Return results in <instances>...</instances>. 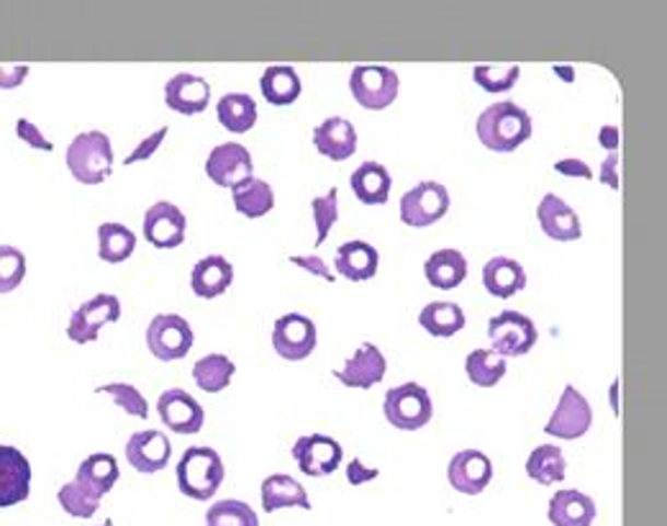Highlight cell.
Here are the masks:
<instances>
[{"label": "cell", "instance_id": "cell-26", "mask_svg": "<svg viewBox=\"0 0 667 526\" xmlns=\"http://www.w3.org/2000/svg\"><path fill=\"white\" fill-rule=\"evenodd\" d=\"M547 516L552 526H590L596 522V501L581 491L562 488L550 499Z\"/></svg>", "mask_w": 667, "mask_h": 526}, {"label": "cell", "instance_id": "cell-46", "mask_svg": "<svg viewBox=\"0 0 667 526\" xmlns=\"http://www.w3.org/2000/svg\"><path fill=\"white\" fill-rule=\"evenodd\" d=\"M167 126H162V129H157L154 131L152 137H144V142L137 147V150H133L129 157L124 160V165H137V162H144V160H150V157H154V152L160 150V144L165 142V137H167Z\"/></svg>", "mask_w": 667, "mask_h": 526}, {"label": "cell", "instance_id": "cell-23", "mask_svg": "<svg viewBox=\"0 0 667 526\" xmlns=\"http://www.w3.org/2000/svg\"><path fill=\"white\" fill-rule=\"evenodd\" d=\"M377 265H381L377 249L362 239L344 242L342 247L337 249V259H334V268H337L339 276L344 280H352V283L373 280L377 276Z\"/></svg>", "mask_w": 667, "mask_h": 526}, {"label": "cell", "instance_id": "cell-13", "mask_svg": "<svg viewBox=\"0 0 667 526\" xmlns=\"http://www.w3.org/2000/svg\"><path fill=\"white\" fill-rule=\"evenodd\" d=\"M255 173V162L247 147L226 142L213 147L209 160H206V175L211 177L219 188H236V185L247 183Z\"/></svg>", "mask_w": 667, "mask_h": 526}, {"label": "cell", "instance_id": "cell-42", "mask_svg": "<svg viewBox=\"0 0 667 526\" xmlns=\"http://www.w3.org/2000/svg\"><path fill=\"white\" fill-rule=\"evenodd\" d=\"M522 68L508 65V68H491V65H476L472 68V80L483 87L485 93H508L516 85Z\"/></svg>", "mask_w": 667, "mask_h": 526}, {"label": "cell", "instance_id": "cell-18", "mask_svg": "<svg viewBox=\"0 0 667 526\" xmlns=\"http://www.w3.org/2000/svg\"><path fill=\"white\" fill-rule=\"evenodd\" d=\"M169 457H173V444L165 432H157V429H144V432L131 434V440L126 442V459L133 470L144 472V476L165 470Z\"/></svg>", "mask_w": 667, "mask_h": 526}, {"label": "cell", "instance_id": "cell-20", "mask_svg": "<svg viewBox=\"0 0 667 526\" xmlns=\"http://www.w3.org/2000/svg\"><path fill=\"white\" fill-rule=\"evenodd\" d=\"M211 101V85L203 78L190 75V72H180L173 75L165 85V103L175 114L183 116H198L209 108Z\"/></svg>", "mask_w": 667, "mask_h": 526}, {"label": "cell", "instance_id": "cell-6", "mask_svg": "<svg viewBox=\"0 0 667 526\" xmlns=\"http://www.w3.org/2000/svg\"><path fill=\"white\" fill-rule=\"evenodd\" d=\"M398 75L383 65H358L350 75L354 101L367 110H383L398 98Z\"/></svg>", "mask_w": 667, "mask_h": 526}, {"label": "cell", "instance_id": "cell-16", "mask_svg": "<svg viewBox=\"0 0 667 526\" xmlns=\"http://www.w3.org/2000/svg\"><path fill=\"white\" fill-rule=\"evenodd\" d=\"M162 424L175 434H198L206 424V411L188 390L169 388L157 398Z\"/></svg>", "mask_w": 667, "mask_h": 526}, {"label": "cell", "instance_id": "cell-7", "mask_svg": "<svg viewBox=\"0 0 667 526\" xmlns=\"http://www.w3.org/2000/svg\"><path fill=\"white\" fill-rule=\"evenodd\" d=\"M449 192L442 183H419L417 188L406 190L400 198V221L406 226L426 229L447 217Z\"/></svg>", "mask_w": 667, "mask_h": 526}, {"label": "cell", "instance_id": "cell-35", "mask_svg": "<svg viewBox=\"0 0 667 526\" xmlns=\"http://www.w3.org/2000/svg\"><path fill=\"white\" fill-rule=\"evenodd\" d=\"M234 192V209L247 219H262L276 209V192L265 180L249 177L247 183L236 185Z\"/></svg>", "mask_w": 667, "mask_h": 526}, {"label": "cell", "instance_id": "cell-45", "mask_svg": "<svg viewBox=\"0 0 667 526\" xmlns=\"http://www.w3.org/2000/svg\"><path fill=\"white\" fill-rule=\"evenodd\" d=\"M16 137L21 142H26L32 150H42V152H51L55 150V144L49 142L47 137L42 135V129L34 121H28V118H19L16 121Z\"/></svg>", "mask_w": 667, "mask_h": 526}, {"label": "cell", "instance_id": "cell-52", "mask_svg": "<svg viewBox=\"0 0 667 526\" xmlns=\"http://www.w3.org/2000/svg\"><path fill=\"white\" fill-rule=\"evenodd\" d=\"M598 142H600V147H604V150H609L611 154L617 152L619 150V129H617V126H604V129H600Z\"/></svg>", "mask_w": 667, "mask_h": 526}, {"label": "cell", "instance_id": "cell-14", "mask_svg": "<svg viewBox=\"0 0 667 526\" xmlns=\"http://www.w3.org/2000/svg\"><path fill=\"white\" fill-rule=\"evenodd\" d=\"M447 480L457 493L480 495L493 480V463L485 452L463 449L449 459Z\"/></svg>", "mask_w": 667, "mask_h": 526}, {"label": "cell", "instance_id": "cell-51", "mask_svg": "<svg viewBox=\"0 0 667 526\" xmlns=\"http://www.w3.org/2000/svg\"><path fill=\"white\" fill-rule=\"evenodd\" d=\"M377 478V470H370L362 465V459L354 457L350 463V468H347V480H350V486H362L370 483V480Z\"/></svg>", "mask_w": 667, "mask_h": 526}, {"label": "cell", "instance_id": "cell-33", "mask_svg": "<svg viewBox=\"0 0 667 526\" xmlns=\"http://www.w3.org/2000/svg\"><path fill=\"white\" fill-rule=\"evenodd\" d=\"M219 124L232 135H247L257 124V103L247 93H229L217 106Z\"/></svg>", "mask_w": 667, "mask_h": 526}, {"label": "cell", "instance_id": "cell-11", "mask_svg": "<svg viewBox=\"0 0 667 526\" xmlns=\"http://www.w3.org/2000/svg\"><path fill=\"white\" fill-rule=\"evenodd\" d=\"M291 455L295 463H299L303 476L324 478L331 476V472L342 465L344 449L342 444L331 440V436L308 434V436H299V442L293 444Z\"/></svg>", "mask_w": 667, "mask_h": 526}, {"label": "cell", "instance_id": "cell-5", "mask_svg": "<svg viewBox=\"0 0 667 526\" xmlns=\"http://www.w3.org/2000/svg\"><path fill=\"white\" fill-rule=\"evenodd\" d=\"M488 337L493 342V352L501 358H524L537 344V326L529 316L518 311H501L488 324Z\"/></svg>", "mask_w": 667, "mask_h": 526}, {"label": "cell", "instance_id": "cell-19", "mask_svg": "<svg viewBox=\"0 0 667 526\" xmlns=\"http://www.w3.org/2000/svg\"><path fill=\"white\" fill-rule=\"evenodd\" d=\"M385 370H388V362H385L383 352L377 350L375 344L365 342L360 344V350L344 362L342 370H334V377H337L342 385H347V388L367 390L383 381Z\"/></svg>", "mask_w": 667, "mask_h": 526}, {"label": "cell", "instance_id": "cell-37", "mask_svg": "<svg viewBox=\"0 0 667 526\" xmlns=\"http://www.w3.org/2000/svg\"><path fill=\"white\" fill-rule=\"evenodd\" d=\"M236 365L226 354H206L192 365V381L203 393H221L232 385Z\"/></svg>", "mask_w": 667, "mask_h": 526}, {"label": "cell", "instance_id": "cell-48", "mask_svg": "<svg viewBox=\"0 0 667 526\" xmlns=\"http://www.w3.org/2000/svg\"><path fill=\"white\" fill-rule=\"evenodd\" d=\"M28 72H32L28 65H16V68H5V65H0V91H16L19 85H24Z\"/></svg>", "mask_w": 667, "mask_h": 526}, {"label": "cell", "instance_id": "cell-3", "mask_svg": "<svg viewBox=\"0 0 667 526\" xmlns=\"http://www.w3.org/2000/svg\"><path fill=\"white\" fill-rule=\"evenodd\" d=\"M65 162L70 175L83 185H101L114 170V147L103 131H85L72 139L65 152Z\"/></svg>", "mask_w": 667, "mask_h": 526}, {"label": "cell", "instance_id": "cell-22", "mask_svg": "<svg viewBox=\"0 0 667 526\" xmlns=\"http://www.w3.org/2000/svg\"><path fill=\"white\" fill-rule=\"evenodd\" d=\"M314 144L321 157L344 162L358 152V129L347 118L331 116L314 129Z\"/></svg>", "mask_w": 667, "mask_h": 526}, {"label": "cell", "instance_id": "cell-12", "mask_svg": "<svg viewBox=\"0 0 667 526\" xmlns=\"http://www.w3.org/2000/svg\"><path fill=\"white\" fill-rule=\"evenodd\" d=\"M272 350L288 362H301L316 350V324L303 314H285L272 329Z\"/></svg>", "mask_w": 667, "mask_h": 526}, {"label": "cell", "instance_id": "cell-30", "mask_svg": "<svg viewBox=\"0 0 667 526\" xmlns=\"http://www.w3.org/2000/svg\"><path fill=\"white\" fill-rule=\"evenodd\" d=\"M424 276L436 291H455L467 278V259L459 249H440L424 262Z\"/></svg>", "mask_w": 667, "mask_h": 526}, {"label": "cell", "instance_id": "cell-4", "mask_svg": "<svg viewBox=\"0 0 667 526\" xmlns=\"http://www.w3.org/2000/svg\"><path fill=\"white\" fill-rule=\"evenodd\" d=\"M383 413L388 424L400 432H419L432 421L434 404L424 385L403 383L385 393Z\"/></svg>", "mask_w": 667, "mask_h": 526}, {"label": "cell", "instance_id": "cell-25", "mask_svg": "<svg viewBox=\"0 0 667 526\" xmlns=\"http://www.w3.org/2000/svg\"><path fill=\"white\" fill-rule=\"evenodd\" d=\"M118 478H121L118 459L114 455H108V452H95V455L85 457L83 463H80L75 483L83 488L87 495H93V499L101 501L103 495L114 491Z\"/></svg>", "mask_w": 667, "mask_h": 526}, {"label": "cell", "instance_id": "cell-47", "mask_svg": "<svg viewBox=\"0 0 667 526\" xmlns=\"http://www.w3.org/2000/svg\"><path fill=\"white\" fill-rule=\"evenodd\" d=\"M291 259L293 265H299V268H303L308 272V276H318L321 280H326V283H334V272L329 270V265L324 262L321 257H316V255H311V257H301V255H293V257H288Z\"/></svg>", "mask_w": 667, "mask_h": 526}, {"label": "cell", "instance_id": "cell-27", "mask_svg": "<svg viewBox=\"0 0 667 526\" xmlns=\"http://www.w3.org/2000/svg\"><path fill=\"white\" fill-rule=\"evenodd\" d=\"M352 192L360 203L365 206H383L390 198V173L381 162H362V165L350 175Z\"/></svg>", "mask_w": 667, "mask_h": 526}, {"label": "cell", "instance_id": "cell-2", "mask_svg": "<svg viewBox=\"0 0 667 526\" xmlns=\"http://www.w3.org/2000/svg\"><path fill=\"white\" fill-rule=\"evenodd\" d=\"M224 478V463L213 447H188L177 463V488L192 501H211Z\"/></svg>", "mask_w": 667, "mask_h": 526}, {"label": "cell", "instance_id": "cell-36", "mask_svg": "<svg viewBox=\"0 0 667 526\" xmlns=\"http://www.w3.org/2000/svg\"><path fill=\"white\" fill-rule=\"evenodd\" d=\"M137 249V234L129 226L106 221L98 226V257L108 265L126 262Z\"/></svg>", "mask_w": 667, "mask_h": 526}, {"label": "cell", "instance_id": "cell-44", "mask_svg": "<svg viewBox=\"0 0 667 526\" xmlns=\"http://www.w3.org/2000/svg\"><path fill=\"white\" fill-rule=\"evenodd\" d=\"M339 190L331 188L329 196H318L311 201V213H314V224H316V244L321 247V244L329 239L331 226L337 224L339 217V203H337Z\"/></svg>", "mask_w": 667, "mask_h": 526}, {"label": "cell", "instance_id": "cell-17", "mask_svg": "<svg viewBox=\"0 0 667 526\" xmlns=\"http://www.w3.org/2000/svg\"><path fill=\"white\" fill-rule=\"evenodd\" d=\"M188 219L175 203L160 201L144 213V239L157 249H175L185 242Z\"/></svg>", "mask_w": 667, "mask_h": 526}, {"label": "cell", "instance_id": "cell-40", "mask_svg": "<svg viewBox=\"0 0 667 526\" xmlns=\"http://www.w3.org/2000/svg\"><path fill=\"white\" fill-rule=\"evenodd\" d=\"M26 278V255L11 244H0V295L13 293Z\"/></svg>", "mask_w": 667, "mask_h": 526}, {"label": "cell", "instance_id": "cell-15", "mask_svg": "<svg viewBox=\"0 0 667 526\" xmlns=\"http://www.w3.org/2000/svg\"><path fill=\"white\" fill-rule=\"evenodd\" d=\"M32 493V465L21 449L0 444V509L24 503Z\"/></svg>", "mask_w": 667, "mask_h": 526}, {"label": "cell", "instance_id": "cell-49", "mask_svg": "<svg viewBox=\"0 0 667 526\" xmlns=\"http://www.w3.org/2000/svg\"><path fill=\"white\" fill-rule=\"evenodd\" d=\"M554 170H558V173L565 175V177H583V180H593V170L585 165V162L575 160V157L560 160L558 165H554Z\"/></svg>", "mask_w": 667, "mask_h": 526}, {"label": "cell", "instance_id": "cell-43", "mask_svg": "<svg viewBox=\"0 0 667 526\" xmlns=\"http://www.w3.org/2000/svg\"><path fill=\"white\" fill-rule=\"evenodd\" d=\"M57 501H59V506H62L65 514H70L75 518L95 516V511H98V503H101L98 499H93V495H87L83 488L75 483V480L59 488Z\"/></svg>", "mask_w": 667, "mask_h": 526}, {"label": "cell", "instance_id": "cell-41", "mask_svg": "<svg viewBox=\"0 0 667 526\" xmlns=\"http://www.w3.org/2000/svg\"><path fill=\"white\" fill-rule=\"evenodd\" d=\"M95 393H106V396L114 398L118 409H124L133 419L150 417V404H147V398L139 393V388H133L131 383H108L95 388Z\"/></svg>", "mask_w": 667, "mask_h": 526}, {"label": "cell", "instance_id": "cell-28", "mask_svg": "<svg viewBox=\"0 0 667 526\" xmlns=\"http://www.w3.org/2000/svg\"><path fill=\"white\" fill-rule=\"evenodd\" d=\"M483 285L495 299H514L526 288V272L516 259L493 257L483 268Z\"/></svg>", "mask_w": 667, "mask_h": 526}, {"label": "cell", "instance_id": "cell-29", "mask_svg": "<svg viewBox=\"0 0 667 526\" xmlns=\"http://www.w3.org/2000/svg\"><path fill=\"white\" fill-rule=\"evenodd\" d=\"M262 509L267 514L280 509H303L311 511V501L306 488L291 476L276 472V476H267L262 480Z\"/></svg>", "mask_w": 667, "mask_h": 526}, {"label": "cell", "instance_id": "cell-10", "mask_svg": "<svg viewBox=\"0 0 667 526\" xmlns=\"http://www.w3.org/2000/svg\"><path fill=\"white\" fill-rule=\"evenodd\" d=\"M590 424H593L590 404L585 401V396L581 390H575V385H565L558 409L552 411L545 432L554 436V440L570 442V440H581V436L588 434Z\"/></svg>", "mask_w": 667, "mask_h": 526}, {"label": "cell", "instance_id": "cell-50", "mask_svg": "<svg viewBox=\"0 0 667 526\" xmlns=\"http://www.w3.org/2000/svg\"><path fill=\"white\" fill-rule=\"evenodd\" d=\"M600 183L609 185L611 190H619V157L617 154H609V157L604 160V165H600Z\"/></svg>", "mask_w": 667, "mask_h": 526}, {"label": "cell", "instance_id": "cell-1", "mask_svg": "<svg viewBox=\"0 0 667 526\" xmlns=\"http://www.w3.org/2000/svg\"><path fill=\"white\" fill-rule=\"evenodd\" d=\"M478 139L491 152H514L534 135L531 116L511 101L488 106L478 118Z\"/></svg>", "mask_w": 667, "mask_h": 526}, {"label": "cell", "instance_id": "cell-39", "mask_svg": "<svg viewBox=\"0 0 667 526\" xmlns=\"http://www.w3.org/2000/svg\"><path fill=\"white\" fill-rule=\"evenodd\" d=\"M206 526H259V518L244 501L226 499L206 511Z\"/></svg>", "mask_w": 667, "mask_h": 526}, {"label": "cell", "instance_id": "cell-9", "mask_svg": "<svg viewBox=\"0 0 667 526\" xmlns=\"http://www.w3.org/2000/svg\"><path fill=\"white\" fill-rule=\"evenodd\" d=\"M118 318H121V301L114 293H98L75 308L67 324V337L75 344H91L98 339L103 326L116 324Z\"/></svg>", "mask_w": 667, "mask_h": 526}, {"label": "cell", "instance_id": "cell-21", "mask_svg": "<svg viewBox=\"0 0 667 526\" xmlns=\"http://www.w3.org/2000/svg\"><path fill=\"white\" fill-rule=\"evenodd\" d=\"M537 219L542 232L554 242H577L583 236L577 213L570 209L560 196H554V192H547L542 201H539Z\"/></svg>", "mask_w": 667, "mask_h": 526}, {"label": "cell", "instance_id": "cell-24", "mask_svg": "<svg viewBox=\"0 0 667 526\" xmlns=\"http://www.w3.org/2000/svg\"><path fill=\"white\" fill-rule=\"evenodd\" d=\"M234 283V268L226 257L209 255L203 257L190 272V288L198 299L213 301L226 293Z\"/></svg>", "mask_w": 667, "mask_h": 526}, {"label": "cell", "instance_id": "cell-53", "mask_svg": "<svg viewBox=\"0 0 667 526\" xmlns=\"http://www.w3.org/2000/svg\"><path fill=\"white\" fill-rule=\"evenodd\" d=\"M611 411L613 417H619V381L611 383Z\"/></svg>", "mask_w": 667, "mask_h": 526}, {"label": "cell", "instance_id": "cell-8", "mask_svg": "<svg viewBox=\"0 0 667 526\" xmlns=\"http://www.w3.org/2000/svg\"><path fill=\"white\" fill-rule=\"evenodd\" d=\"M190 324L177 314H157L147 326V347L162 362H177L192 350Z\"/></svg>", "mask_w": 667, "mask_h": 526}, {"label": "cell", "instance_id": "cell-38", "mask_svg": "<svg viewBox=\"0 0 667 526\" xmlns=\"http://www.w3.org/2000/svg\"><path fill=\"white\" fill-rule=\"evenodd\" d=\"M506 358H501L493 350H476L465 358V373L478 388H495L506 375Z\"/></svg>", "mask_w": 667, "mask_h": 526}, {"label": "cell", "instance_id": "cell-32", "mask_svg": "<svg viewBox=\"0 0 667 526\" xmlns=\"http://www.w3.org/2000/svg\"><path fill=\"white\" fill-rule=\"evenodd\" d=\"M567 459L558 444H542L526 459V476L539 486H554L565 480Z\"/></svg>", "mask_w": 667, "mask_h": 526}, {"label": "cell", "instance_id": "cell-54", "mask_svg": "<svg viewBox=\"0 0 667 526\" xmlns=\"http://www.w3.org/2000/svg\"><path fill=\"white\" fill-rule=\"evenodd\" d=\"M101 526H114V518H106V522H103Z\"/></svg>", "mask_w": 667, "mask_h": 526}, {"label": "cell", "instance_id": "cell-31", "mask_svg": "<svg viewBox=\"0 0 667 526\" xmlns=\"http://www.w3.org/2000/svg\"><path fill=\"white\" fill-rule=\"evenodd\" d=\"M259 91L270 106H291L301 95V78L288 65H272L259 80Z\"/></svg>", "mask_w": 667, "mask_h": 526}, {"label": "cell", "instance_id": "cell-34", "mask_svg": "<svg viewBox=\"0 0 667 526\" xmlns=\"http://www.w3.org/2000/svg\"><path fill=\"white\" fill-rule=\"evenodd\" d=\"M419 324L432 337L447 339L465 329V311L457 303H429V306L421 308Z\"/></svg>", "mask_w": 667, "mask_h": 526}]
</instances>
